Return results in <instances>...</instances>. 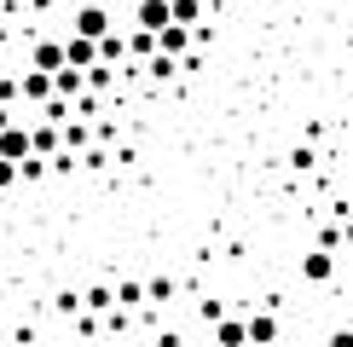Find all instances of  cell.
Here are the masks:
<instances>
[{"label": "cell", "mask_w": 353, "mask_h": 347, "mask_svg": "<svg viewBox=\"0 0 353 347\" xmlns=\"http://www.w3.org/2000/svg\"><path fill=\"white\" fill-rule=\"evenodd\" d=\"M29 151H35V139H29V127H18V122H6V127H0V156H12V162H23Z\"/></svg>", "instance_id": "6da1fadb"}, {"label": "cell", "mask_w": 353, "mask_h": 347, "mask_svg": "<svg viewBox=\"0 0 353 347\" xmlns=\"http://www.w3.org/2000/svg\"><path fill=\"white\" fill-rule=\"evenodd\" d=\"M134 23L139 29H163V23H174V6L168 0H134Z\"/></svg>", "instance_id": "7a4b0ae2"}, {"label": "cell", "mask_w": 353, "mask_h": 347, "mask_svg": "<svg viewBox=\"0 0 353 347\" xmlns=\"http://www.w3.org/2000/svg\"><path fill=\"white\" fill-rule=\"evenodd\" d=\"M18 87H23V98H29V105H47V98L58 93V87H52V70H35V64H29V76H23Z\"/></svg>", "instance_id": "3957f363"}, {"label": "cell", "mask_w": 353, "mask_h": 347, "mask_svg": "<svg viewBox=\"0 0 353 347\" xmlns=\"http://www.w3.org/2000/svg\"><path fill=\"white\" fill-rule=\"evenodd\" d=\"M191 41H197V35H191V23H163V29H157V47L174 52V58H185Z\"/></svg>", "instance_id": "277c9868"}, {"label": "cell", "mask_w": 353, "mask_h": 347, "mask_svg": "<svg viewBox=\"0 0 353 347\" xmlns=\"http://www.w3.org/2000/svg\"><path fill=\"white\" fill-rule=\"evenodd\" d=\"M336 249H325V243H319V255H307L301 260V278L307 284H330V272H336V260H330Z\"/></svg>", "instance_id": "5b68a950"}, {"label": "cell", "mask_w": 353, "mask_h": 347, "mask_svg": "<svg viewBox=\"0 0 353 347\" xmlns=\"http://www.w3.org/2000/svg\"><path fill=\"white\" fill-rule=\"evenodd\" d=\"M76 35H93V41L110 35V12H105V6H81V12H76Z\"/></svg>", "instance_id": "8992f818"}, {"label": "cell", "mask_w": 353, "mask_h": 347, "mask_svg": "<svg viewBox=\"0 0 353 347\" xmlns=\"http://www.w3.org/2000/svg\"><path fill=\"white\" fill-rule=\"evenodd\" d=\"M145 76H151V81H174V76H180V58H174V52H163V47H157L151 58H145Z\"/></svg>", "instance_id": "52a82bcc"}, {"label": "cell", "mask_w": 353, "mask_h": 347, "mask_svg": "<svg viewBox=\"0 0 353 347\" xmlns=\"http://www.w3.org/2000/svg\"><path fill=\"white\" fill-rule=\"evenodd\" d=\"M35 70H64L70 58H64V41H35V58H29Z\"/></svg>", "instance_id": "ba28073f"}, {"label": "cell", "mask_w": 353, "mask_h": 347, "mask_svg": "<svg viewBox=\"0 0 353 347\" xmlns=\"http://www.w3.org/2000/svg\"><path fill=\"white\" fill-rule=\"evenodd\" d=\"M99 58H105V64H122V58H128V35H116V29L99 35Z\"/></svg>", "instance_id": "9c48e42d"}, {"label": "cell", "mask_w": 353, "mask_h": 347, "mask_svg": "<svg viewBox=\"0 0 353 347\" xmlns=\"http://www.w3.org/2000/svg\"><path fill=\"white\" fill-rule=\"evenodd\" d=\"M81 307H87V313H110V307H116V289L93 284V289H87V295H81Z\"/></svg>", "instance_id": "30bf717a"}, {"label": "cell", "mask_w": 353, "mask_h": 347, "mask_svg": "<svg viewBox=\"0 0 353 347\" xmlns=\"http://www.w3.org/2000/svg\"><path fill=\"white\" fill-rule=\"evenodd\" d=\"M214 336L226 347H238V341H249V324H238V318H214Z\"/></svg>", "instance_id": "8fae6325"}, {"label": "cell", "mask_w": 353, "mask_h": 347, "mask_svg": "<svg viewBox=\"0 0 353 347\" xmlns=\"http://www.w3.org/2000/svg\"><path fill=\"white\" fill-rule=\"evenodd\" d=\"M87 139H93V127H87L81 116H70V122H64V145H70V151H87Z\"/></svg>", "instance_id": "7c38bea8"}, {"label": "cell", "mask_w": 353, "mask_h": 347, "mask_svg": "<svg viewBox=\"0 0 353 347\" xmlns=\"http://www.w3.org/2000/svg\"><path fill=\"white\" fill-rule=\"evenodd\" d=\"M157 52V29H134L128 35V58H151Z\"/></svg>", "instance_id": "4fadbf2b"}, {"label": "cell", "mask_w": 353, "mask_h": 347, "mask_svg": "<svg viewBox=\"0 0 353 347\" xmlns=\"http://www.w3.org/2000/svg\"><path fill=\"white\" fill-rule=\"evenodd\" d=\"M174 6V23H191L197 29V18H203V0H168Z\"/></svg>", "instance_id": "5bb4252c"}, {"label": "cell", "mask_w": 353, "mask_h": 347, "mask_svg": "<svg viewBox=\"0 0 353 347\" xmlns=\"http://www.w3.org/2000/svg\"><path fill=\"white\" fill-rule=\"evenodd\" d=\"M249 341H278V318H249Z\"/></svg>", "instance_id": "9a60e30c"}, {"label": "cell", "mask_w": 353, "mask_h": 347, "mask_svg": "<svg viewBox=\"0 0 353 347\" xmlns=\"http://www.w3.org/2000/svg\"><path fill=\"white\" fill-rule=\"evenodd\" d=\"M139 301H145V284H134V278L116 284V307H139Z\"/></svg>", "instance_id": "2e32d148"}, {"label": "cell", "mask_w": 353, "mask_h": 347, "mask_svg": "<svg viewBox=\"0 0 353 347\" xmlns=\"http://www.w3.org/2000/svg\"><path fill=\"white\" fill-rule=\"evenodd\" d=\"M145 301H157V307L174 301V284H168V278H151V284H145Z\"/></svg>", "instance_id": "e0dca14e"}, {"label": "cell", "mask_w": 353, "mask_h": 347, "mask_svg": "<svg viewBox=\"0 0 353 347\" xmlns=\"http://www.w3.org/2000/svg\"><path fill=\"white\" fill-rule=\"evenodd\" d=\"M313 162H319V156H313V139H307V145H301V151H296V156H290V168H296V174H313Z\"/></svg>", "instance_id": "ac0fdd59"}, {"label": "cell", "mask_w": 353, "mask_h": 347, "mask_svg": "<svg viewBox=\"0 0 353 347\" xmlns=\"http://www.w3.org/2000/svg\"><path fill=\"white\" fill-rule=\"evenodd\" d=\"M12 180H23V174H18V162H12V156H0V191H6Z\"/></svg>", "instance_id": "d6986e66"}, {"label": "cell", "mask_w": 353, "mask_h": 347, "mask_svg": "<svg viewBox=\"0 0 353 347\" xmlns=\"http://www.w3.org/2000/svg\"><path fill=\"white\" fill-rule=\"evenodd\" d=\"M342 243L353 249V214H342Z\"/></svg>", "instance_id": "ffe728a7"}, {"label": "cell", "mask_w": 353, "mask_h": 347, "mask_svg": "<svg viewBox=\"0 0 353 347\" xmlns=\"http://www.w3.org/2000/svg\"><path fill=\"white\" fill-rule=\"evenodd\" d=\"M6 122H12V110H6V98H0V127H6Z\"/></svg>", "instance_id": "44dd1931"}]
</instances>
